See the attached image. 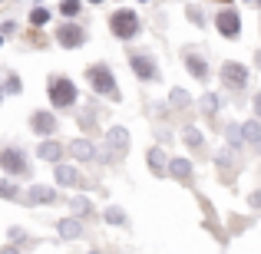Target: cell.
I'll list each match as a JSON object with an SVG mask.
<instances>
[{
    "label": "cell",
    "instance_id": "obj_1",
    "mask_svg": "<svg viewBox=\"0 0 261 254\" xmlns=\"http://www.w3.org/2000/svg\"><path fill=\"white\" fill-rule=\"evenodd\" d=\"M86 79H89V86H93L99 96H106V99L119 102V86H116L113 70H109L106 63H93V66L86 70Z\"/></svg>",
    "mask_w": 261,
    "mask_h": 254
},
{
    "label": "cell",
    "instance_id": "obj_2",
    "mask_svg": "<svg viewBox=\"0 0 261 254\" xmlns=\"http://www.w3.org/2000/svg\"><path fill=\"white\" fill-rule=\"evenodd\" d=\"M109 30H113L119 40H129V37L139 33V17H136L133 10H116L113 17H109Z\"/></svg>",
    "mask_w": 261,
    "mask_h": 254
},
{
    "label": "cell",
    "instance_id": "obj_3",
    "mask_svg": "<svg viewBox=\"0 0 261 254\" xmlns=\"http://www.w3.org/2000/svg\"><path fill=\"white\" fill-rule=\"evenodd\" d=\"M50 99L57 102L60 109L73 106V102H76V86H73L66 76H53V79H50Z\"/></svg>",
    "mask_w": 261,
    "mask_h": 254
},
{
    "label": "cell",
    "instance_id": "obj_4",
    "mask_svg": "<svg viewBox=\"0 0 261 254\" xmlns=\"http://www.w3.org/2000/svg\"><path fill=\"white\" fill-rule=\"evenodd\" d=\"M129 66H133V73L139 79H146V83H152V79L159 76V66H155V60L149 57V53H129Z\"/></svg>",
    "mask_w": 261,
    "mask_h": 254
},
{
    "label": "cell",
    "instance_id": "obj_5",
    "mask_svg": "<svg viewBox=\"0 0 261 254\" xmlns=\"http://www.w3.org/2000/svg\"><path fill=\"white\" fill-rule=\"evenodd\" d=\"M0 168L13 172V175H30V165H27V159L17 149H4V152H0Z\"/></svg>",
    "mask_w": 261,
    "mask_h": 254
},
{
    "label": "cell",
    "instance_id": "obj_6",
    "mask_svg": "<svg viewBox=\"0 0 261 254\" xmlns=\"http://www.w3.org/2000/svg\"><path fill=\"white\" fill-rule=\"evenodd\" d=\"M222 79H225V86H231V89H245L248 86V70H245L242 63H225Z\"/></svg>",
    "mask_w": 261,
    "mask_h": 254
},
{
    "label": "cell",
    "instance_id": "obj_7",
    "mask_svg": "<svg viewBox=\"0 0 261 254\" xmlns=\"http://www.w3.org/2000/svg\"><path fill=\"white\" fill-rule=\"evenodd\" d=\"M57 40L66 46V50H73V46H80L86 40V33H83V26H73V23H63V26H57Z\"/></svg>",
    "mask_w": 261,
    "mask_h": 254
},
{
    "label": "cell",
    "instance_id": "obj_8",
    "mask_svg": "<svg viewBox=\"0 0 261 254\" xmlns=\"http://www.w3.org/2000/svg\"><path fill=\"white\" fill-rule=\"evenodd\" d=\"M215 26L225 33V37H238V30H242V20H238L235 10H222L215 17Z\"/></svg>",
    "mask_w": 261,
    "mask_h": 254
},
{
    "label": "cell",
    "instance_id": "obj_9",
    "mask_svg": "<svg viewBox=\"0 0 261 254\" xmlns=\"http://www.w3.org/2000/svg\"><path fill=\"white\" fill-rule=\"evenodd\" d=\"M30 126H33V132L37 135H50V132H57V119H53L50 112H33L30 116Z\"/></svg>",
    "mask_w": 261,
    "mask_h": 254
},
{
    "label": "cell",
    "instance_id": "obj_10",
    "mask_svg": "<svg viewBox=\"0 0 261 254\" xmlns=\"http://www.w3.org/2000/svg\"><path fill=\"white\" fill-rule=\"evenodd\" d=\"M185 66L192 70V76H195V79H208V66H205V60L198 57L195 50H189V53H185Z\"/></svg>",
    "mask_w": 261,
    "mask_h": 254
},
{
    "label": "cell",
    "instance_id": "obj_11",
    "mask_svg": "<svg viewBox=\"0 0 261 254\" xmlns=\"http://www.w3.org/2000/svg\"><path fill=\"white\" fill-rule=\"evenodd\" d=\"M40 155H43L46 162H60L63 159V146H60V142H43V146H40Z\"/></svg>",
    "mask_w": 261,
    "mask_h": 254
},
{
    "label": "cell",
    "instance_id": "obj_12",
    "mask_svg": "<svg viewBox=\"0 0 261 254\" xmlns=\"http://www.w3.org/2000/svg\"><path fill=\"white\" fill-rule=\"evenodd\" d=\"M57 182H60V185H70V188H73V185H83V178H80L73 168H63V165H60V168H57Z\"/></svg>",
    "mask_w": 261,
    "mask_h": 254
},
{
    "label": "cell",
    "instance_id": "obj_13",
    "mask_svg": "<svg viewBox=\"0 0 261 254\" xmlns=\"http://www.w3.org/2000/svg\"><path fill=\"white\" fill-rule=\"evenodd\" d=\"M70 152L76 155V159H93V142L80 139V142H73V146H70Z\"/></svg>",
    "mask_w": 261,
    "mask_h": 254
},
{
    "label": "cell",
    "instance_id": "obj_14",
    "mask_svg": "<svg viewBox=\"0 0 261 254\" xmlns=\"http://www.w3.org/2000/svg\"><path fill=\"white\" fill-rule=\"evenodd\" d=\"M57 198V191L43 188V185H37V188H30V202H53Z\"/></svg>",
    "mask_w": 261,
    "mask_h": 254
},
{
    "label": "cell",
    "instance_id": "obj_15",
    "mask_svg": "<svg viewBox=\"0 0 261 254\" xmlns=\"http://www.w3.org/2000/svg\"><path fill=\"white\" fill-rule=\"evenodd\" d=\"M109 142H113V146H116V152H119L122 155V149H126V132H122V129H109Z\"/></svg>",
    "mask_w": 261,
    "mask_h": 254
},
{
    "label": "cell",
    "instance_id": "obj_16",
    "mask_svg": "<svg viewBox=\"0 0 261 254\" xmlns=\"http://www.w3.org/2000/svg\"><path fill=\"white\" fill-rule=\"evenodd\" d=\"M172 175H175V178H182V182H185V178L192 175L189 162H185V159H175V162H172Z\"/></svg>",
    "mask_w": 261,
    "mask_h": 254
},
{
    "label": "cell",
    "instance_id": "obj_17",
    "mask_svg": "<svg viewBox=\"0 0 261 254\" xmlns=\"http://www.w3.org/2000/svg\"><path fill=\"white\" fill-rule=\"evenodd\" d=\"M60 231H63V238H76V221H63V224H60Z\"/></svg>",
    "mask_w": 261,
    "mask_h": 254
},
{
    "label": "cell",
    "instance_id": "obj_18",
    "mask_svg": "<svg viewBox=\"0 0 261 254\" xmlns=\"http://www.w3.org/2000/svg\"><path fill=\"white\" fill-rule=\"evenodd\" d=\"M76 10H80V0H66V4H63V13H66V17H73Z\"/></svg>",
    "mask_w": 261,
    "mask_h": 254
},
{
    "label": "cell",
    "instance_id": "obj_19",
    "mask_svg": "<svg viewBox=\"0 0 261 254\" xmlns=\"http://www.w3.org/2000/svg\"><path fill=\"white\" fill-rule=\"evenodd\" d=\"M185 142H189V146H198V142H202V135H198L195 129H189V132H185Z\"/></svg>",
    "mask_w": 261,
    "mask_h": 254
},
{
    "label": "cell",
    "instance_id": "obj_20",
    "mask_svg": "<svg viewBox=\"0 0 261 254\" xmlns=\"http://www.w3.org/2000/svg\"><path fill=\"white\" fill-rule=\"evenodd\" d=\"M0 195H7V198H17V188H13V185H0Z\"/></svg>",
    "mask_w": 261,
    "mask_h": 254
},
{
    "label": "cell",
    "instance_id": "obj_21",
    "mask_svg": "<svg viewBox=\"0 0 261 254\" xmlns=\"http://www.w3.org/2000/svg\"><path fill=\"white\" fill-rule=\"evenodd\" d=\"M46 17H50L46 10H37V13H33V23H37V26H40V23H46Z\"/></svg>",
    "mask_w": 261,
    "mask_h": 254
},
{
    "label": "cell",
    "instance_id": "obj_22",
    "mask_svg": "<svg viewBox=\"0 0 261 254\" xmlns=\"http://www.w3.org/2000/svg\"><path fill=\"white\" fill-rule=\"evenodd\" d=\"M106 218H109V221H116V224H122V221H126V218H122L119 211H106Z\"/></svg>",
    "mask_w": 261,
    "mask_h": 254
},
{
    "label": "cell",
    "instance_id": "obj_23",
    "mask_svg": "<svg viewBox=\"0 0 261 254\" xmlns=\"http://www.w3.org/2000/svg\"><path fill=\"white\" fill-rule=\"evenodd\" d=\"M255 102H258V112H261V96H258V99H255Z\"/></svg>",
    "mask_w": 261,
    "mask_h": 254
},
{
    "label": "cell",
    "instance_id": "obj_24",
    "mask_svg": "<svg viewBox=\"0 0 261 254\" xmlns=\"http://www.w3.org/2000/svg\"><path fill=\"white\" fill-rule=\"evenodd\" d=\"M89 4H102V0H89Z\"/></svg>",
    "mask_w": 261,
    "mask_h": 254
},
{
    "label": "cell",
    "instance_id": "obj_25",
    "mask_svg": "<svg viewBox=\"0 0 261 254\" xmlns=\"http://www.w3.org/2000/svg\"><path fill=\"white\" fill-rule=\"evenodd\" d=\"M222 4H228V0H222Z\"/></svg>",
    "mask_w": 261,
    "mask_h": 254
}]
</instances>
